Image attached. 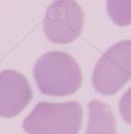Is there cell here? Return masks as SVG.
<instances>
[{
    "label": "cell",
    "instance_id": "cell-1",
    "mask_svg": "<svg viewBox=\"0 0 131 134\" xmlns=\"http://www.w3.org/2000/svg\"><path fill=\"white\" fill-rule=\"evenodd\" d=\"M34 76L40 91L53 96L72 94L82 83L79 64L63 51H49L42 54L35 64Z\"/></svg>",
    "mask_w": 131,
    "mask_h": 134
},
{
    "label": "cell",
    "instance_id": "cell-7",
    "mask_svg": "<svg viewBox=\"0 0 131 134\" xmlns=\"http://www.w3.org/2000/svg\"><path fill=\"white\" fill-rule=\"evenodd\" d=\"M107 13L118 26L131 24V0H107Z\"/></svg>",
    "mask_w": 131,
    "mask_h": 134
},
{
    "label": "cell",
    "instance_id": "cell-8",
    "mask_svg": "<svg viewBox=\"0 0 131 134\" xmlns=\"http://www.w3.org/2000/svg\"><path fill=\"white\" fill-rule=\"evenodd\" d=\"M119 112L124 120L131 125V87L126 91L119 100Z\"/></svg>",
    "mask_w": 131,
    "mask_h": 134
},
{
    "label": "cell",
    "instance_id": "cell-6",
    "mask_svg": "<svg viewBox=\"0 0 131 134\" xmlns=\"http://www.w3.org/2000/svg\"><path fill=\"white\" fill-rule=\"evenodd\" d=\"M89 120L86 134H116V125L110 108L100 100L88 105Z\"/></svg>",
    "mask_w": 131,
    "mask_h": 134
},
{
    "label": "cell",
    "instance_id": "cell-4",
    "mask_svg": "<svg viewBox=\"0 0 131 134\" xmlns=\"http://www.w3.org/2000/svg\"><path fill=\"white\" fill-rule=\"evenodd\" d=\"M83 25L84 14L75 0H53L44 14V34L53 43L74 41L81 35Z\"/></svg>",
    "mask_w": 131,
    "mask_h": 134
},
{
    "label": "cell",
    "instance_id": "cell-5",
    "mask_svg": "<svg viewBox=\"0 0 131 134\" xmlns=\"http://www.w3.org/2000/svg\"><path fill=\"white\" fill-rule=\"evenodd\" d=\"M30 98L31 89L23 74L10 69L0 72V117L18 115Z\"/></svg>",
    "mask_w": 131,
    "mask_h": 134
},
{
    "label": "cell",
    "instance_id": "cell-2",
    "mask_svg": "<svg viewBox=\"0 0 131 134\" xmlns=\"http://www.w3.org/2000/svg\"><path fill=\"white\" fill-rule=\"evenodd\" d=\"M82 107L75 102L39 103L25 117L23 129L28 134H78Z\"/></svg>",
    "mask_w": 131,
    "mask_h": 134
},
{
    "label": "cell",
    "instance_id": "cell-3",
    "mask_svg": "<svg viewBox=\"0 0 131 134\" xmlns=\"http://www.w3.org/2000/svg\"><path fill=\"white\" fill-rule=\"evenodd\" d=\"M131 80V41L125 40L109 47L97 61L93 73V87L105 95L115 94Z\"/></svg>",
    "mask_w": 131,
    "mask_h": 134
}]
</instances>
